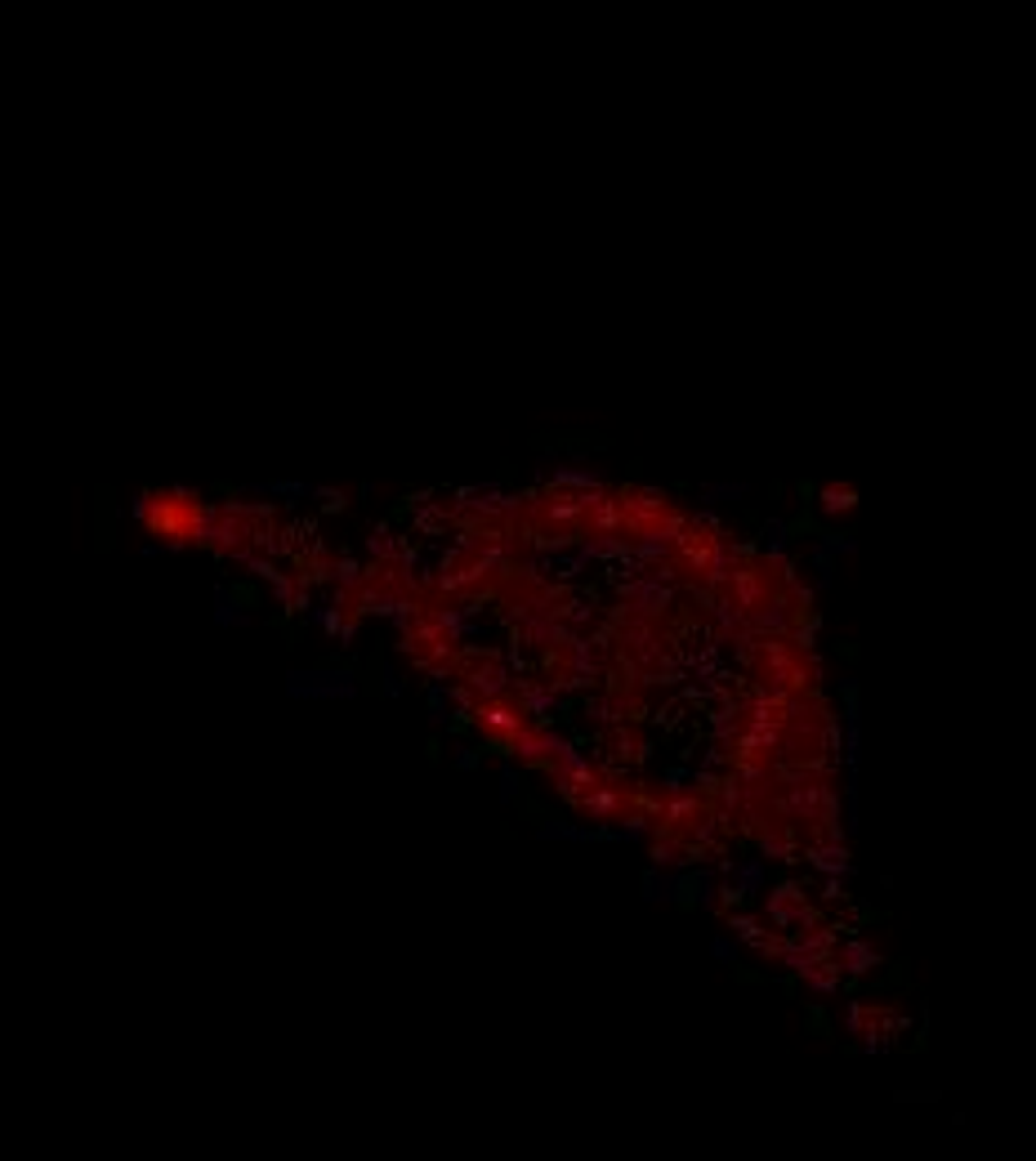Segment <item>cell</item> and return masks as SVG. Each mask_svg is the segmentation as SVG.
<instances>
[{"mask_svg": "<svg viewBox=\"0 0 1036 1161\" xmlns=\"http://www.w3.org/2000/svg\"><path fill=\"white\" fill-rule=\"evenodd\" d=\"M269 496H313V487H304V483H269Z\"/></svg>", "mask_w": 1036, "mask_h": 1161, "instance_id": "cell-34", "label": "cell"}, {"mask_svg": "<svg viewBox=\"0 0 1036 1161\" xmlns=\"http://www.w3.org/2000/svg\"><path fill=\"white\" fill-rule=\"evenodd\" d=\"M460 679H465V684L474 688L483 701H487V697H506L509 684H514V679H509V666L496 657V652H487V648H483V652H465Z\"/></svg>", "mask_w": 1036, "mask_h": 1161, "instance_id": "cell-4", "label": "cell"}, {"mask_svg": "<svg viewBox=\"0 0 1036 1161\" xmlns=\"http://www.w3.org/2000/svg\"><path fill=\"white\" fill-rule=\"evenodd\" d=\"M228 594H233V599H237L242 607H255V604H259V590H255V585H233Z\"/></svg>", "mask_w": 1036, "mask_h": 1161, "instance_id": "cell-36", "label": "cell"}, {"mask_svg": "<svg viewBox=\"0 0 1036 1161\" xmlns=\"http://www.w3.org/2000/svg\"><path fill=\"white\" fill-rule=\"evenodd\" d=\"M639 889H644L648 903H674V898H679V876L666 871V866H652V871H644Z\"/></svg>", "mask_w": 1036, "mask_h": 1161, "instance_id": "cell-15", "label": "cell"}, {"mask_svg": "<svg viewBox=\"0 0 1036 1161\" xmlns=\"http://www.w3.org/2000/svg\"><path fill=\"white\" fill-rule=\"evenodd\" d=\"M746 491H751L746 483H711V487H701V501H715V505L719 501H742Z\"/></svg>", "mask_w": 1036, "mask_h": 1161, "instance_id": "cell-24", "label": "cell"}, {"mask_svg": "<svg viewBox=\"0 0 1036 1161\" xmlns=\"http://www.w3.org/2000/svg\"><path fill=\"white\" fill-rule=\"evenodd\" d=\"M603 750H608L617 764H630V760H648V755H652V742H644V737L630 728V720H625V723L603 728Z\"/></svg>", "mask_w": 1036, "mask_h": 1161, "instance_id": "cell-9", "label": "cell"}, {"mask_svg": "<svg viewBox=\"0 0 1036 1161\" xmlns=\"http://www.w3.org/2000/svg\"><path fill=\"white\" fill-rule=\"evenodd\" d=\"M286 697H295V701H349V697H358V684H353V671L313 666V671L286 675Z\"/></svg>", "mask_w": 1036, "mask_h": 1161, "instance_id": "cell-2", "label": "cell"}, {"mask_svg": "<svg viewBox=\"0 0 1036 1161\" xmlns=\"http://www.w3.org/2000/svg\"><path fill=\"white\" fill-rule=\"evenodd\" d=\"M648 858H652V866L684 871V836H679V831H666V826L657 822V836H652V844H648Z\"/></svg>", "mask_w": 1036, "mask_h": 1161, "instance_id": "cell-12", "label": "cell"}, {"mask_svg": "<svg viewBox=\"0 0 1036 1161\" xmlns=\"http://www.w3.org/2000/svg\"><path fill=\"white\" fill-rule=\"evenodd\" d=\"M625 809H635V787H622L617 777H603V782L577 804V813L590 817V822H617Z\"/></svg>", "mask_w": 1036, "mask_h": 1161, "instance_id": "cell-5", "label": "cell"}, {"mask_svg": "<svg viewBox=\"0 0 1036 1161\" xmlns=\"http://www.w3.org/2000/svg\"><path fill=\"white\" fill-rule=\"evenodd\" d=\"M545 483H558V487H572V491H590V487H599L603 478H599V474H585V469H554V474L545 478Z\"/></svg>", "mask_w": 1036, "mask_h": 1161, "instance_id": "cell-22", "label": "cell"}, {"mask_svg": "<svg viewBox=\"0 0 1036 1161\" xmlns=\"http://www.w3.org/2000/svg\"><path fill=\"white\" fill-rule=\"evenodd\" d=\"M130 509H134V518H139L153 536H161L166 550H193V545L206 550L210 528H215V518H220V505H206L197 491H183V487L139 491Z\"/></svg>", "mask_w": 1036, "mask_h": 1161, "instance_id": "cell-1", "label": "cell"}, {"mask_svg": "<svg viewBox=\"0 0 1036 1161\" xmlns=\"http://www.w3.org/2000/svg\"><path fill=\"white\" fill-rule=\"evenodd\" d=\"M728 876L738 880V889L751 898V893H765V853L760 858H746V863H733Z\"/></svg>", "mask_w": 1036, "mask_h": 1161, "instance_id": "cell-20", "label": "cell"}, {"mask_svg": "<svg viewBox=\"0 0 1036 1161\" xmlns=\"http://www.w3.org/2000/svg\"><path fill=\"white\" fill-rule=\"evenodd\" d=\"M817 509H822L827 518L854 514V509H858V491L849 487V483H827V487L817 491Z\"/></svg>", "mask_w": 1036, "mask_h": 1161, "instance_id": "cell-16", "label": "cell"}, {"mask_svg": "<svg viewBox=\"0 0 1036 1161\" xmlns=\"http://www.w3.org/2000/svg\"><path fill=\"white\" fill-rule=\"evenodd\" d=\"M612 590H617V599H625L635 612H644L652 621H666L674 612V604H679V590L674 585H661L652 577H622L617 572L612 577Z\"/></svg>", "mask_w": 1036, "mask_h": 1161, "instance_id": "cell-3", "label": "cell"}, {"mask_svg": "<svg viewBox=\"0 0 1036 1161\" xmlns=\"http://www.w3.org/2000/svg\"><path fill=\"white\" fill-rule=\"evenodd\" d=\"M215 626H220V630H228V626H247V607L228 594V585L215 590Z\"/></svg>", "mask_w": 1036, "mask_h": 1161, "instance_id": "cell-21", "label": "cell"}, {"mask_svg": "<svg viewBox=\"0 0 1036 1161\" xmlns=\"http://www.w3.org/2000/svg\"><path fill=\"white\" fill-rule=\"evenodd\" d=\"M541 840H577V844H590V826H568V822H541L536 826Z\"/></svg>", "mask_w": 1036, "mask_h": 1161, "instance_id": "cell-23", "label": "cell"}, {"mask_svg": "<svg viewBox=\"0 0 1036 1161\" xmlns=\"http://www.w3.org/2000/svg\"><path fill=\"white\" fill-rule=\"evenodd\" d=\"M840 979H844V965L831 956V960H822L817 969H809V974H804V987H809L813 996H836V992H840Z\"/></svg>", "mask_w": 1036, "mask_h": 1161, "instance_id": "cell-18", "label": "cell"}, {"mask_svg": "<svg viewBox=\"0 0 1036 1161\" xmlns=\"http://www.w3.org/2000/svg\"><path fill=\"white\" fill-rule=\"evenodd\" d=\"M366 580V568L358 563V558H344L340 555V568H336V585H349V590H358Z\"/></svg>", "mask_w": 1036, "mask_h": 1161, "instance_id": "cell-25", "label": "cell"}, {"mask_svg": "<svg viewBox=\"0 0 1036 1161\" xmlns=\"http://www.w3.org/2000/svg\"><path fill=\"white\" fill-rule=\"evenodd\" d=\"M622 491V505H625V518H630V532L644 528V523H652V518H666L674 509V501L666 496V491L657 487H617Z\"/></svg>", "mask_w": 1036, "mask_h": 1161, "instance_id": "cell-7", "label": "cell"}, {"mask_svg": "<svg viewBox=\"0 0 1036 1161\" xmlns=\"http://www.w3.org/2000/svg\"><path fill=\"white\" fill-rule=\"evenodd\" d=\"M790 541V523L787 518H768L765 523V550H787Z\"/></svg>", "mask_w": 1036, "mask_h": 1161, "instance_id": "cell-26", "label": "cell"}, {"mask_svg": "<svg viewBox=\"0 0 1036 1161\" xmlns=\"http://www.w3.org/2000/svg\"><path fill=\"white\" fill-rule=\"evenodd\" d=\"M836 960L844 965V974H871V969H881V965H884V956L876 952L871 942H862V938L840 942V947H836Z\"/></svg>", "mask_w": 1036, "mask_h": 1161, "instance_id": "cell-13", "label": "cell"}, {"mask_svg": "<svg viewBox=\"0 0 1036 1161\" xmlns=\"http://www.w3.org/2000/svg\"><path fill=\"white\" fill-rule=\"evenodd\" d=\"M738 942H742L738 934H733V938H724V934H719V938H711V956H715V960H724V965H733V960H738Z\"/></svg>", "mask_w": 1036, "mask_h": 1161, "instance_id": "cell-29", "label": "cell"}, {"mask_svg": "<svg viewBox=\"0 0 1036 1161\" xmlns=\"http://www.w3.org/2000/svg\"><path fill=\"white\" fill-rule=\"evenodd\" d=\"M380 679H385V693H388V697H398V693H402V679H398L393 671H380Z\"/></svg>", "mask_w": 1036, "mask_h": 1161, "instance_id": "cell-37", "label": "cell"}, {"mask_svg": "<svg viewBox=\"0 0 1036 1161\" xmlns=\"http://www.w3.org/2000/svg\"><path fill=\"white\" fill-rule=\"evenodd\" d=\"M313 621H318V626H322V630L331 634V639H336L340 626H344V607H336V604H331V607H318V612H313Z\"/></svg>", "mask_w": 1036, "mask_h": 1161, "instance_id": "cell-28", "label": "cell"}, {"mask_svg": "<svg viewBox=\"0 0 1036 1161\" xmlns=\"http://www.w3.org/2000/svg\"><path fill=\"white\" fill-rule=\"evenodd\" d=\"M313 496H322V514H344L349 509V496L340 487H313Z\"/></svg>", "mask_w": 1036, "mask_h": 1161, "instance_id": "cell-27", "label": "cell"}, {"mask_svg": "<svg viewBox=\"0 0 1036 1161\" xmlns=\"http://www.w3.org/2000/svg\"><path fill=\"white\" fill-rule=\"evenodd\" d=\"M724 920H728V929H733V934H738L742 942H751L755 952H760V947H765V938H768V934H773V929H768V916H746V912H724Z\"/></svg>", "mask_w": 1036, "mask_h": 1161, "instance_id": "cell-17", "label": "cell"}, {"mask_svg": "<svg viewBox=\"0 0 1036 1161\" xmlns=\"http://www.w3.org/2000/svg\"><path fill=\"white\" fill-rule=\"evenodd\" d=\"M366 555L385 558V563H398V558L407 555V541H402V536H393V532H388V523H380V528L366 536Z\"/></svg>", "mask_w": 1036, "mask_h": 1161, "instance_id": "cell-19", "label": "cell"}, {"mask_svg": "<svg viewBox=\"0 0 1036 1161\" xmlns=\"http://www.w3.org/2000/svg\"><path fill=\"white\" fill-rule=\"evenodd\" d=\"M518 706L531 723H550L554 710H563V693H558L550 679H523L518 684Z\"/></svg>", "mask_w": 1036, "mask_h": 1161, "instance_id": "cell-8", "label": "cell"}, {"mask_svg": "<svg viewBox=\"0 0 1036 1161\" xmlns=\"http://www.w3.org/2000/svg\"><path fill=\"white\" fill-rule=\"evenodd\" d=\"M358 621H363L358 612H344V626H340V634H336L340 648H349V644H353V634H358Z\"/></svg>", "mask_w": 1036, "mask_h": 1161, "instance_id": "cell-35", "label": "cell"}, {"mask_svg": "<svg viewBox=\"0 0 1036 1161\" xmlns=\"http://www.w3.org/2000/svg\"><path fill=\"white\" fill-rule=\"evenodd\" d=\"M514 760L523 769H541L550 760V750H545V723H528L523 733H514Z\"/></svg>", "mask_w": 1036, "mask_h": 1161, "instance_id": "cell-14", "label": "cell"}, {"mask_svg": "<svg viewBox=\"0 0 1036 1161\" xmlns=\"http://www.w3.org/2000/svg\"><path fill=\"white\" fill-rule=\"evenodd\" d=\"M817 545H827L831 555H854L858 545H854V536H844V532H822V541Z\"/></svg>", "mask_w": 1036, "mask_h": 1161, "instance_id": "cell-32", "label": "cell"}, {"mask_svg": "<svg viewBox=\"0 0 1036 1161\" xmlns=\"http://www.w3.org/2000/svg\"><path fill=\"white\" fill-rule=\"evenodd\" d=\"M679 907H715L719 903V885H715L701 866H688V876H679V898H674Z\"/></svg>", "mask_w": 1036, "mask_h": 1161, "instance_id": "cell-11", "label": "cell"}, {"mask_svg": "<svg viewBox=\"0 0 1036 1161\" xmlns=\"http://www.w3.org/2000/svg\"><path fill=\"white\" fill-rule=\"evenodd\" d=\"M483 764V746H456V769L460 773H479Z\"/></svg>", "mask_w": 1036, "mask_h": 1161, "instance_id": "cell-31", "label": "cell"}, {"mask_svg": "<svg viewBox=\"0 0 1036 1161\" xmlns=\"http://www.w3.org/2000/svg\"><path fill=\"white\" fill-rule=\"evenodd\" d=\"M501 800H506V804L518 800V769H514V764H506V769H501Z\"/></svg>", "mask_w": 1036, "mask_h": 1161, "instance_id": "cell-33", "label": "cell"}, {"mask_svg": "<svg viewBox=\"0 0 1036 1161\" xmlns=\"http://www.w3.org/2000/svg\"><path fill=\"white\" fill-rule=\"evenodd\" d=\"M528 715H523V706H518V697H487V701H479V710H474V728H479L483 737L492 733H523L528 728Z\"/></svg>", "mask_w": 1036, "mask_h": 1161, "instance_id": "cell-6", "label": "cell"}, {"mask_svg": "<svg viewBox=\"0 0 1036 1161\" xmlns=\"http://www.w3.org/2000/svg\"><path fill=\"white\" fill-rule=\"evenodd\" d=\"M804 863L813 866V871H822V876H849L854 871V863H849V849H844V840H827V844H809L804 849Z\"/></svg>", "mask_w": 1036, "mask_h": 1161, "instance_id": "cell-10", "label": "cell"}, {"mask_svg": "<svg viewBox=\"0 0 1036 1161\" xmlns=\"http://www.w3.org/2000/svg\"><path fill=\"white\" fill-rule=\"evenodd\" d=\"M862 1019H867V1006H862V1001H849V1006H844V1032L862 1036Z\"/></svg>", "mask_w": 1036, "mask_h": 1161, "instance_id": "cell-30", "label": "cell"}]
</instances>
